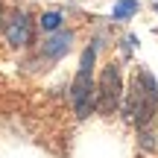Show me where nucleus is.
I'll return each instance as SVG.
<instances>
[{"mask_svg": "<svg viewBox=\"0 0 158 158\" xmlns=\"http://www.w3.org/2000/svg\"><path fill=\"white\" fill-rule=\"evenodd\" d=\"M126 117L138 126V129H149L158 111V82L149 70H138L132 76V85L126 88Z\"/></svg>", "mask_w": 158, "mask_h": 158, "instance_id": "nucleus-1", "label": "nucleus"}, {"mask_svg": "<svg viewBox=\"0 0 158 158\" xmlns=\"http://www.w3.org/2000/svg\"><path fill=\"white\" fill-rule=\"evenodd\" d=\"M0 27H3V15H0Z\"/></svg>", "mask_w": 158, "mask_h": 158, "instance_id": "nucleus-8", "label": "nucleus"}, {"mask_svg": "<svg viewBox=\"0 0 158 158\" xmlns=\"http://www.w3.org/2000/svg\"><path fill=\"white\" fill-rule=\"evenodd\" d=\"M6 41L12 47H29L32 44V21L27 12H12L9 23H6Z\"/></svg>", "mask_w": 158, "mask_h": 158, "instance_id": "nucleus-4", "label": "nucleus"}, {"mask_svg": "<svg viewBox=\"0 0 158 158\" xmlns=\"http://www.w3.org/2000/svg\"><path fill=\"white\" fill-rule=\"evenodd\" d=\"M123 73H120V62H108L100 73V82H97V111L100 114H114L120 108V100H123Z\"/></svg>", "mask_w": 158, "mask_h": 158, "instance_id": "nucleus-3", "label": "nucleus"}, {"mask_svg": "<svg viewBox=\"0 0 158 158\" xmlns=\"http://www.w3.org/2000/svg\"><path fill=\"white\" fill-rule=\"evenodd\" d=\"M94 62H97V44H88L79 56V68L70 85V102H73L76 117H88L97 111V79H94Z\"/></svg>", "mask_w": 158, "mask_h": 158, "instance_id": "nucleus-2", "label": "nucleus"}, {"mask_svg": "<svg viewBox=\"0 0 158 158\" xmlns=\"http://www.w3.org/2000/svg\"><path fill=\"white\" fill-rule=\"evenodd\" d=\"M62 21H64L62 12H59V9H50V12H44V15L38 18V27L44 29V32L53 35V32H59V29H62Z\"/></svg>", "mask_w": 158, "mask_h": 158, "instance_id": "nucleus-7", "label": "nucleus"}, {"mask_svg": "<svg viewBox=\"0 0 158 158\" xmlns=\"http://www.w3.org/2000/svg\"><path fill=\"white\" fill-rule=\"evenodd\" d=\"M138 9H141L138 0H117L114 9H111V18L114 21H132V18L138 15Z\"/></svg>", "mask_w": 158, "mask_h": 158, "instance_id": "nucleus-6", "label": "nucleus"}, {"mask_svg": "<svg viewBox=\"0 0 158 158\" xmlns=\"http://www.w3.org/2000/svg\"><path fill=\"white\" fill-rule=\"evenodd\" d=\"M70 44H73V32H70V29H59V32H53L50 38L44 41V56L47 59H62L64 53L70 50Z\"/></svg>", "mask_w": 158, "mask_h": 158, "instance_id": "nucleus-5", "label": "nucleus"}]
</instances>
